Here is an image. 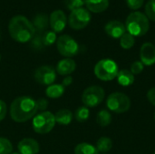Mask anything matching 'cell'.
<instances>
[{"mask_svg":"<svg viewBox=\"0 0 155 154\" xmlns=\"http://www.w3.org/2000/svg\"><path fill=\"white\" fill-rule=\"evenodd\" d=\"M104 31L110 37L118 39L126 33V28L125 25L122 22L118 20H112L104 25Z\"/></svg>","mask_w":155,"mask_h":154,"instance_id":"4fadbf2b","label":"cell"},{"mask_svg":"<svg viewBox=\"0 0 155 154\" xmlns=\"http://www.w3.org/2000/svg\"><path fill=\"white\" fill-rule=\"evenodd\" d=\"M126 31L132 35L143 36L147 34L150 29V22L145 14L135 11L131 13L125 21Z\"/></svg>","mask_w":155,"mask_h":154,"instance_id":"3957f363","label":"cell"},{"mask_svg":"<svg viewBox=\"0 0 155 154\" xmlns=\"http://www.w3.org/2000/svg\"><path fill=\"white\" fill-rule=\"evenodd\" d=\"M144 69V65L143 64V63L141 61H135L131 64V72L134 75H137L143 73Z\"/></svg>","mask_w":155,"mask_h":154,"instance_id":"4dcf8cb0","label":"cell"},{"mask_svg":"<svg viewBox=\"0 0 155 154\" xmlns=\"http://www.w3.org/2000/svg\"><path fill=\"white\" fill-rule=\"evenodd\" d=\"M113 120L112 114L108 110L102 109L96 115V123L101 127H107L111 124Z\"/></svg>","mask_w":155,"mask_h":154,"instance_id":"7402d4cb","label":"cell"},{"mask_svg":"<svg viewBox=\"0 0 155 154\" xmlns=\"http://www.w3.org/2000/svg\"><path fill=\"white\" fill-rule=\"evenodd\" d=\"M147 99L151 104L155 106V86L152 87L148 92H147Z\"/></svg>","mask_w":155,"mask_h":154,"instance_id":"e575fe53","label":"cell"},{"mask_svg":"<svg viewBox=\"0 0 155 154\" xmlns=\"http://www.w3.org/2000/svg\"><path fill=\"white\" fill-rule=\"evenodd\" d=\"M17 149L20 154H37L40 151V146L35 139L24 138L18 143Z\"/></svg>","mask_w":155,"mask_h":154,"instance_id":"5bb4252c","label":"cell"},{"mask_svg":"<svg viewBox=\"0 0 155 154\" xmlns=\"http://www.w3.org/2000/svg\"><path fill=\"white\" fill-rule=\"evenodd\" d=\"M153 154H155V152H153Z\"/></svg>","mask_w":155,"mask_h":154,"instance_id":"60d3db41","label":"cell"},{"mask_svg":"<svg viewBox=\"0 0 155 154\" xmlns=\"http://www.w3.org/2000/svg\"><path fill=\"white\" fill-rule=\"evenodd\" d=\"M65 91V87L62 84H53L45 89V95L51 99L60 98Z\"/></svg>","mask_w":155,"mask_h":154,"instance_id":"ffe728a7","label":"cell"},{"mask_svg":"<svg viewBox=\"0 0 155 154\" xmlns=\"http://www.w3.org/2000/svg\"><path fill=\"white\" fill-rule=\"evenodd\" d=\"M105 92L99 85H91L87 87L82 94V103L88 108L98 106L104 99Z\"/></svg>","mask_w":155,"mask_h":154,"instance_id":"ba28073f","label":"cell"},{"mask_svg":"<svg viewBox=\"0 0 155 154\" xmlns=\"http://www.w3.org/2000/svg\"><path fill=\"white\" fill-rule=\"evenodd\" d=\"M32 24L35 26V31L38 32V34H43V32H45L46 28L48 27L49 18L46 15L39 14L34 17Z\"/></svg>","mask_w":155,"mask_h":154,"instance_id":"d6986e66","label":"cell"},{"mask_svg":"<svg viewBox=\"0 0 155 154\" xmlns=\"http://www.w3.org/2000/svg\"><path fill=\"white\" fill-rule=\"evenodd\" d=\"M135 44V38L134 35L126 32L121 38H120V45L123 49L128 50L131 49Z\"/></svg>","mask_w":155,"mask_h":154,"instance_id":"d4e9b609","label":"cell"},{"mask_svg":"<svg viewBox=\"0 0 155 154\" xmlns=\"http://www.w3.org/2000/svg\"><path fill=\"white\" fill-rule=\"evenodd\" d=\"M140 60L143 65L152 66L155 64V45L152 43H144L140 49Z\"/></svg>","mask_w":155,"mask_h":154,"instance_id":"7c38bea8","label":"cell"},{"mask_svg":"<svg viewBox=\"0 0 155 154\" xmlns=\"http://www.w3.org/2000/svg\"><path fill=\"white\" fill-rule=\"evenodd\" d=\"M74 154H99L96 147L87 143H82L75 146Z\"/></svg>","mask_w":155,"mask_h":154,"instance_id":"603a6c76","label":"cell"},{"mask_svg":"<svg viewBox=\"0 0 155 154\" xmlns=\"http://www.w3.org/2000/svg\"><path fill=\"white\" fill-rule=\"evenodd\" d=\"M55 122L60 125H69L74 118L73 113L68 109H61L54 114Z\"/></svg>","mask_w":155,"mask_h":154,"instance_id":"ac0fdd59","label":"cell"},{"mask_svg":"<svg viewBox=\"0 0 155 154\" xmlns=\"http://www.w3.org/2000/svg\"><path fill=\"white\" fill-rule=\"evenodd\" d=\"M94 72L99 80L109 82L116 78L119 72V67L114 60L105 58L96 63Z\"/></svg>","mask_w":155,"mask_h":154,"instance_id":"277c9868","label":"cell"},{"mask_svg":"<svg viewBox=\"0 0 155 154\" xmlns=\"http://www.w3.org/2000/svg\"><path fill=\"white\" fill-rule=\"evenodd\" d=\"M0 61H1V54H0Z\"/></svg>","mask_w":155,"mask_h":154,"instance_id":"f35d334b","label":"cell"},{"mask_svg":"<svg viewBox=\"0 0 155 154\" xmlns=\"http://www.w3.org/2000/svg\"><path fill=\"white\" fill-rule=\"evenodd\" d=\"M56 71L52 65H41L35 70L34 77L37 83L43 85H51L56 80Z\"/></svg>","mask_w":155,"mask_h":154,"instance_id":"30bf717a","label":"cell"},{"mask_svg":"<svg viewBox=\"0 0 155 154\" xmlns=\"http://www.w3.org/2000/svg\"><path fill=\"white\" fill-rule=\"evenodd\" d=\"M76 69V63L72 58H64L60 60L55 67V71L60 75L67 76L73 74Z\"/></svg>","mask_w":155,"mask_h":154,"instance_id":"9a60e30c","label":"cell"},{"mask_svg":"<svg viewBox=\"0 0 155 154\" xmlns=\"http://www.w3.org/2000/svg\"><path fill=\"white\" fill-rule=\"evenodd\" d=\"M42 40L45 46H50L57 41L56 33L54 31H45L42 34Z\"/></svg>","mask_w":155,"mask_h":154,"instance_id":"484cf974","label":"cell"},{"mask_svg":"<svg viewBox=\"0 0 155 154\" xmlns=\"http://www.w3.org/2000/svg\"><path fill=\"white\" fill-rule=\"evenodd\" d=\"M56 48L59 54L65 58L75 56L80 50L78 43L68 34H63L57 38Z\"/></svg>","mask_w":155,"mask_h":154,"instance_id":"52a82bcc","label":"cell"},{"mask_svg":"<svg viewBox=\"0 0 155 154\" xmlns=\"http://www.w3.org/2000/svg\"><path fill=\"white\" fill-rule=\"evenodd\" d=\"M12 152H13L12 143L5 137H0V154H11Z\"/></svg>","mask_w":155,"mask_h":154,"instance_id":"4316f807","label":"cell"},{"mask_svg":"<svg viewBox=\"0 0 155 154\" xmlns=\"http://www.w3.org/2000/svg\"><path fill=\"white\" fill-rule=\"evenodd\" d=\"M6 113H7L6 103L3 100H0V122H2L5 119V117L6 116Z\"/></svg>","mask_w":155,"mask_h":154,"instance_id":"836d02e7","label":"cell"},{"mask_svg":"<svg viewBox=\"0 0 155 154\" xmlns=\"http://www.w3.org/2000/svg\"><path fill=\"white\" fill-rule=\"evenodd\" d=\"M73 81H74L73 77H72L71 75H67V76H65V77L64 78V80H63V82H62V84H63L64 87H67V86H70V85L73 84Z\"/></svg>","mask_w":155,"mask_h":154,"instance_id":"d590c367","label":"cell"},{"mask_svg":"<svg viewBox=\"0 0 155 154\" xmlns=\"http://www.w3.org/2000/svg\"><path fill=\"white\" fill-rule=\"evenodd\" d=\"M95 147L99 152H102L103 154L107 153L113 148V141L109 137L103 136V137L98 139V141L96 142Z\"/></svg>","mask_w":155,"mask_h":154,"instance_id":"44dd1931","label":"cell"},{"mask_svg":"<svg viewBox=\"0 0 155 154\" xmlns=\"http://www.w3.org/2000/svg\"><path fill=\"white\" fill-rule=\"evenodd\" d=\"M108 110L115 113H124L131 108V100L128 95L121 92L112 93L106 99Z\"/></svg>","mask_w":155,"mask_h":154,"instance_id":"8992f818","label":"cell"},{"mask_svg":"<svg viewBox=\"0 0 155 154\" xmlns=\"http://www.w3.org/2000/svg\"><path fill=\"white\" fill-rule=\"evenodd\" d=\"M65 6L71 12L79 8H82L85 5V0H65L64 1Z\"/></svg>","mask_w":155,"mask_h":154,"instance_id":"83f0119b","label":"cell"},{"mask_svg":"<svg viewBox=\"0 0 155 154\" xmlns=\"http://www.w3.org/2000/svg\"><path fill=\"white\" fill-rule=\"evenodd\" d=\"M90 116V110L88 107L86 106H80L78 107L75 112H74V117L75 118V120L78 123H84L89 119Z\"/></svg>","mask_w":155,"mask_h":154,"instance_id":"cb8c5ba5","label":"cell"},{"mask_svg":"<svg viewBox=\"0 0 155 154\" xmlns=\"http://www.w3.org/2000/svg\"><path fill=\"white\" fill-rule=\"evenodd\" d=\"M11 154H20V153H19V152H13Z\"/></svg>","mask_w":155,"mask_h":154,"instance_id":"8d00e7d4","label":"cell"},{"mask_svg":"<svg viewBox=\"0 0 155 154\" xmlns=\"http://www.w3.org/2000/svg\"><path fill=\"white\" fill-rule=\"evenodd\" d=\"M85 5L89 12L103 13L109 6V0H85Z\"/></svg>","mask_w":155,"mask_h":154,"instance_id":"2e32d148","label":"cell"},{"mask_svg":"<svg viewBox=\"0 0 155 154\" xmlns=\"http://www.w3.org/2000/svg\"><path fill=\"white\" fill-rule=\"evenodd\" d=\"M31 46L35 50H41L45 46L42 40V34H38L34 36V38L31 40Z\"/></svg>","mask_w":155,"mask_h":154,"instance_id":"f546056e","label":"cell"},{"mask_svg":"<svg viewBox=\"0 0 155 154\" xmlns=\"http://www.w3.org/2000/svg\"><path fill=\"white\" fill-rule=\"evenodd\" d=\"M145 15L148 19L155 22V0H149L145 5Z\"/></svg>","mask_w":155,"mask_h":154,"instance_id":"f1b7e54d","label":"cell"},{"mask_svg":"<svg viewBox=\"0 0 155 154\" xmlns=\"http://www.w3.org/2000/svg\"><path fill=\"white\" fill-rule=\"evenodd\" d=\"M36 101L27 95L15 98L10 105V117L15 123H25L34 118L37 113Z\"/></svg>","mask_w":155,"mask_h":154,"instance_id":"6da1fadb","label":"cell"},{"mask_svg":"<svg viewBox=\"0 0 155 154\" xmlns=\"http://www.w3.org/2000/svg\"><path fill=\"white\" fill-rule=\"evenodd\" d=\"M153 120L155 121V112H154V113H153Z\"/></svg>","mask_w":155,"mask_h":154,"instance_id":"74e56055","label":"cell"},{"mask_svg":"<svg viewBox=\"0 0 155 154\" xmlns=\"http://www.w3.org/2000/svg\"><path fill=\"white\" fill-rule=\"evenodd\" d=\"M9 34L18 43H27L35 35V28L25 16L17 15L13 16L8 24Z\"/></svg>","mask_w":155,"mask_h":154,"instance_id":"7a4b0ae2","label":"cell"},{"mask_svg":"<svg viewBox=\"0 0 155 154\" xmlns=\"http://www.w3.org/2000/svg\"><path fill=\"white\" fill-rule=\"evenodd\" d=\"M91 14L86 8H79L70 13L68 24L71 28L74 30H81L85 28L91 21Z\"/></svg>","mask_w":155,"mask_h":154,"instance_id":"9c48e42d","label":"cell"},{"mask_svg":"<svg viewBox=\"0 0 155 154\" xmlns=\"http://www.w3.org/2000/svg\"><path fill=\"white\" fill-rule=\"evenodd\" d=\"M48 101L45 98H39L36 100V105H37V110L41 111V112H45L46 111L47 107H48Z\"/></svg>","mask_w":155,"mask_h":154,"instance_id":"d6a6232c","label":"cell"},{"mask_svg":"<svg viewBox=\"0 0 155 154\" xmlns=\"http://www.w3.org/2000/svg\"><path fill=\"white\" fill-rule=\"evenodd\" d=\"M125 2H126L127 6L130 9L138 10L143 6V5L144 3V0H125Z\"/></svg>","mask_w":155,"mask_h":154,"instance_id":"1f68e13d","label":"cell"},{"mask_svg":"<svg viewBox=\"0 0 155 154\" xmlns=\"http://www.w3.org/2000/svg\"><path fill=\"white\" fill-rule=\"evenodd\" d=\"M0 39H1V33H0Z\"/></svg>","mask_w":155,"mask_h":154,"instance_id":"ab89813d","label":"cell"},{"mask_svg":"<svg viewBox=\"0 0 155 154\" xmlns=\"http://www.w3.org/2000/svg\"><path fill=\"white\" fill-rule=\"evenodd\" d=\"M66 24L67 17L63 10L57 9L51 13L49 16V25L54 33H61L62 31H64Z\"/></svg>","mask_w":155,"mask_h":154,"instance_id":"8fae6325","label":"cell"},{"mask_svg":"<svg viewBox=\"0 0 155 154\" xmlns=\"http://www.w3.org/2000/svg\"><path fill=\"white\" fill-rule=\"evenodd\" d=\"M104 154H108V153H104Z\"/></svg>","mask_w":155,"mask_h":154,"instance_id":"b9f144b4","label":"cell"},{"mask_svg":"<svg viewBox=\"0 0 155 154\" xmlns=\"http://www.w3.org/2000/svg\"><path fill=\"white\" fill-rule=\"evenodd\" d=\"M117 83L122 86H130L134 83V75L128 69L119 70L118 74L116 76Z\"/></svg>","mask_w":155,"mask_h":154,"instance_id":"e0dca14e","label":"cell"},{"mask_svg":"<svg viewBox=\"0 0 155 154\" xmlns=\"http://www.w3.org/2000/svg\"><path fill=\"white\" fill-rule=\"evenodd\" d=\"M56 122L54 114L51 112L45 111L36 114L33 118V130L38 134L49 133L54 127Z\"/></svg>","mask_w":155,"mask_h":154,"instance_id":"5b68a950","label":"cell"}]
</instances>
